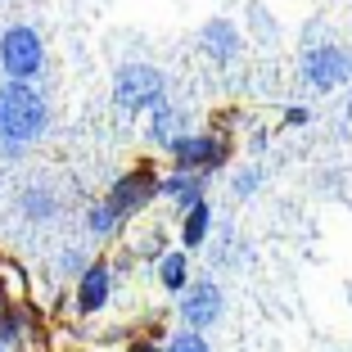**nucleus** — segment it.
<instances>
[{
	"mask_svg": "<svg viewBox=\"0 0 352 352\" xmlns=\"http://www.w3.org/2000/svg\"><path fill=\"white\" fill-rule=\"evenodd\" d=\"M50 122L45 95L32 91V82H5L0 86V135H10L19 145H32Z\"/></svg>",
	"mask_w": 352,
	"mask_h": 352,
	"instance_id": "obj_1",
	"label": "nucleus"
},
{
	"mask_svg": "<svg viewBox=\"0 0 352 352\" xmlns=\"http://www.w3.org/2000/svg\"><path fill=\"white\" fill-rule=\"evenodd\" d=\"M41 68H45V45L36 36V28L14 23V28L0 32V73H5V82H32Z\"/></svg>",
	"mask_w": 352,
	"mask_h": 352,
	"instance_id": "obj_2",
	"label": "nucleus"
},
{
	"mask_svg": "<svg viewBox=\"0 0 352 352\" xmlns=\"http://www.w3.org/2000/svg\"><path fill=\"white\" fill-rule=\"evenodd\" d=\"M113 100L126 113H140V109H158L163 104V73L154 63H122L113 77Z\"/></svg>",
	"mask_w": 352,
	"mask_h": 352,
	"instance_id": "obj_3",
	"label": "nucleus"
},
{
	"mask_svg": "<svg viewBox=\"0 0 352 352\" xmlns=\"http://www.w3.org/2000/svg\"><path fill=\"white\" fill-rule=\"evenodd\" d=\"M302 77H307V86H316V91H339V86H348L352 82V50H343V45H334V41L311 45V50L302 54Z\"/></svg>",
	"mask_w": 352,
	"mask_h": 352,
	"instance_id": "obj_4",
	"label": "nucleus"
},
{
	"mask_svg": "<svg viewBox=\"0 0 352 352\" xmlns=\"http://www.w3.org/2000/svg\"><path fill=\"white\" fill-rule=\"evenodd\" d=\"M154 195H163V181L154 176V167H135V172H122L109 190V204H113L118 217H135L140 208L154 204Z\"/></svg>",
	"mask_w": 352,
	"mask_h": 352,
	"instance_id": "obj_5",
	"label": "nucleus"
},
{
	"mask_svg": "<svg viewBox=\"0 0 352 352\" xmlns=\"http://www.w3.org/2000/svg\"><path fill=\"white\" fill-rule=\"evenodd\" d=\"M221 307H226V298H221V285L217 280H190V289L181 294V321H186V330H208V325L221 316Z\"/></svg>",
	"mask_w": 352,
	"mask_h": 352,
	"instance_id": "obj_6",
	"label": "nucleus"
},
{
	"mask_svg": "<svg viewBox=\"0 0 352 352\" xmlns=\"http://www.w3.org/2000/svg\"><path fill=\"white\" fill-rule=\"evenodd\" d=\"M226 154H230V149H226V140H221V135H181V140H176V145H172V158H176V163H181V167H190V172H212V167H221V163H226Z\"/></svg>",
	"mask_w": 352,
	"mask_h": 352,
	"instance_id": "obj_7",
	"label": "nucleus"
},
{
	"mask_svg": "<svg viewBox=\"0 0 352 352\" xmlns=\"http://www.w3.org/2000/svg\"><path fill=\"white\" fill-rule=\"evenodd\" d=\"M109 294H113V271L104 267V262H91V267L77 276L73 302H77V311H82V316H91V311H100L104 302H109Z\"/></svg>",
	"mask_w": 352,
	"mask_h": 352,
	"instance_id": "obj_8",
	"label": "nucleus"
},
{
	"mask_svg": "<svg viewBox=\"0 0 352 352\" xmlns=\"http://www.w3.org/2000/svg\"><path fill=\"white\" fill-rule=\"evenodd\" d=\"M199 45H204L217 63H230L239 54V28L230 19H212V23H204V32H199Z\"/></svg>",
	"mask_w": 352,
	"mask_h": 352,
	"instance_id": "obj_9",
	"label": "nucleus"
},
{
	"mask_svg": "<svg viewBox=\"0 0 352 352\" xmlns=\"http://www.w3.org/2000/svg\"><path fill=\"white\" fill-rule=\"evenodd\" d=\"M163 195L176 199V204H181V212H190L195 204H204V172H190V167L172 172L163 181Z\"/></svg>",
	"mask_w": 352,
	"mask_h": 352,
	"instance_id": "obj_10",
	"label": "nucleus"
},
{
	"mask_svg": "<svg viewBox=\"0 0 352 352\" xmlns=\"http://www.w3.org/2000/svg\"><path fill=\"white\" fill-rule=\"evenodd\" d=\"M149 135H154L158 145H176L181 135H186V118H181V109H172V104H158V109H149Z\"/></svg>",
	"mask_w": 352,
	"mask_h": 352,
	"instance_id": "obj_11",
	"label": "nucleus"
},
{
	"mask_svg": "<svg viewBox=\"0 0 352 352\" xmlns=\"http://www.w3.org/2000/svg\"><path fill=\"white\" fill-rule=\"evenodd\" d=\"M158 280H163V289L186 294L190 289V258L186 253H167V258H158Z\"/></svg>",
	"mask_w": 352,
	"mask_h": 352,
	"instance_id": "obj_12",
	"label": "nucleus"
},
{
	"mask_svg": "<svg viewBox=\"0 0 352 352\" xmlns=\"http://www.w3.org/2000/svg\"><path fill=\"white\" fill-rule=\"evenodd\" d=\"M208 226H212V208H208V199H204V204H195L186 212V221H181V244H186V249H199L208 239Z\"/></svg>",
	"mask_w": 352,
	"mask_h": 352,
	"instance_id": "obj_13",
	"label": "nucleus"
},
{
	"mask_svg": "<svg viewBox=\"0 0 352 352\" xmlns=\"http://www.w3.org/2000/svg\"><path fill=\"white\" fill-rule=\"evenodd\" d=\"M23 208H28L32 221H50L54 217V195L36 186V190H28V195H23Z\"/></svg>",
	"mask_w": 352,
	"mask_h": 352,
	"instance_id": "obj_14",
	"label": "nucleus"
},
{
	"mask_svg": "<svg viewBox=\"0 0 352 352\" xmlns=\"http://www.w3.org/2000/svg\"><path fill=\"white\" fill-rule=\"evenodd\" d=\"M86 221H91V235H113V230H118V221H122V217L113 212V204H95V208H91V217H86Z\"/></svg>",
	"mask_w": 352,
	"mask_h": 352,
	"instance_id": "obj_15",
	"label": "nucleus"
},
{
	"mask_svg": "<svg viewBox=\"0 0 352 352\" xmlns=\"http://www.w3.org/2000/svg\"><path fill=\"white\" fill-rule=\"evenodd\" d=\"M167 352H208V339L199 330H181L172 343H167Z\"/></svg>",
	"mask_w": 352,
	"mask_h": 352,
	"instance_id": "obj_16",
	"label": "nucleus"
},
{
	"mask_svg": "<svg viewBox=\"0 0 352 352\" xmlns=\"http://www.w3.org/2000/svg\"><path fill=\"white\" fill-rule=\"evenodd\" d=\"M163 244H167V235H163V230H149V235H140L135 253H145V258H167V253H163Z\"/></svg>",
	"mask_w": 352,
	"mask_h": 352,
	"instance_id": "obj_17",
	"label": "nucleus"
},
{
	"mask_svg": "<svg viewBox=\"0 0 352 352\" xmlns=\"http://www.w3.org/2000/svg\"><path fill=\"white\" fill-rule=\"evenodd\" d=\"M258 186H262V172H258V167H244V172L235 176V195H253Z\"/></svg>",
	"mask_w": 352,
	"mask_h": 352,
	"instance_id": "obj_18",
	"label": "nucleus"
},
{
	"mask_svg": "<svg viewBox=\"0 0 352 352\" xmlns=\"http://www.w3.org/2000/svg\"><path fill=\"white\" fill-rule=\"evenodd\" d=\"M59 267H63V271H82V253H63Z\"/></svg>",
	"mask_w": 352,
	"mask_h": 352,
	"instance_id": "obj_19",
	"label": "nucleus"
},
{
	"mask_svg": "<svg viewBox=\"0 0 352 352\" xmlns=\"http://www.w3.org/2000/svg\"><path fill=\"white\" fill-rule=\"evenodd\" d=\"M285 122H289V126H302V122H307V109H289V113H285Z\"/></svg>",
	"mask_w": 352,
	"mask_h": 352,
	"instance_id": "obj_20",
	"label": "nucleus"
},
{
	"mask_svg": "<svg viewBox=\"0 0 352 352\" xmlns=\"http://www.w3.org/2000/svg\"><path fill=\"white\" fill-rule=\"evenodd\" d=\"M131 352H167V348H158V343H135Z\"/></svg>",
	"mask_w": 352,
	"mask_h": 352,
	"instance_id": "obj_21",
	"label": "nucleus"
},
{
	"mask_svg": "<svg viewBox=\"0 0 352 352\" xmlns=\"http://www.w3.org/2000/svg\"><path fill=\"white\" fill-rule=\"evenodd\" d=\"M5 311H10V307H5V285H0V316H5Z\"/></svg>",
	"mask_w": 352,
	"mask_h": 352,
	"instance_id": "obj_22",
	"label": "nucleus"
},
{
	"mask_svg": "<svg viewBox=\"0 0 352 352\" xmlns=\"http://www.w3.org/2000/svg\"><path fill=\"white\" fill-rule=\"evenodd\" d=\"M348 122H352V100H348Z\"/></svg>",
	"mask_w": 352,
	"mask_h": 352,
	"instance_id": "obj_23",
	"label": "nucleus"
},
{
	"mask_svg": "<svg viewBox=\"0 0 352 352\" xmlns=\"http://www.w3.org/2000/svg\"><path fill=\"white\" fill-rule=\"evenodd\" d=\"M0 352H5V343H0Z\"/></svg>",
	"mask_w": 352,
	"mask_h": 352,
	"instance_id": "obj_24",
	"label": "nucleus"
}]
</instances>
